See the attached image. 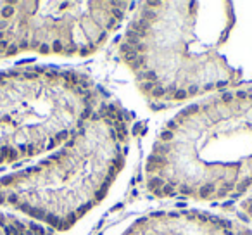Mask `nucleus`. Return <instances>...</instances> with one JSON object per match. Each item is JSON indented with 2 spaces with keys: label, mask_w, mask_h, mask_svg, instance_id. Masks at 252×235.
<instances>
[{
  "label": "nucleus",
  "mask_w": 252,
  "mask_h": 235,
  "mask_svg": "<svg viewBox=\"0 0 252 235\" xmlns=\"http://www.w3.org/2000/svg\"><path fill=\"white\" fill-rule=\"evenodd\" d=\"M240 211L245 216H249L252 220V194H250V197H247L244 202H240Z\"/></svg>",
  "instance_id": "6e6552de"
},
{
  "label": "nucleus",
  "mask_w": 252,
  "mask_h": 235,
  "mask_svg": "<svg viewBox=\"0 0 252 235\" xmlns=\"http://www.w3.org/2000/svg\"><path fill=\"white\" fill-rule=\"evenodd\" d=\"M159 199L230 202L252 190V85L187 105L159 130L145 161Z\"/></svg>",
  "instance_id": "f03ea898"
},
{
  "label": "nucleus",
  "mask_w": 252,
  "mask_h": 235,
  "mask_svg": "<svg viewBox=\"0 0 252 235\" xmlns=\"http://www.w3.org/2000/svg\"><path fill=\"white\" fill-rule=\"evenodd\" d=\"M237 24L231 2H142L118 52L154 111L235 88L242 71L221 54Z\"/></svg>",
  "instance_id": "f257e3e1"
},
{
  "label": "nucleus",
  "mask_w": 252,
  "mask_h": 235,
  "mask_svg": "<svg viewBox=\"0 0 252 235\" xmlns=\"http://www.w3.org/2000/svg\"><path fill=\"white\" fill-rule=\"evenodd\" d=\"M109 99L78 69L17 66L0 71V168L66 144Z\"/></svg>",
  "instance_id": "20e7f679"
},
{
  "label": "nucleus",
  "mask_w": 252,
  "mask_h": 235,
  "mask_svg": "<svg viewBox=\"0 0 252 235\" xmlns=\"http://www.w3.org/2000/svg\"><path fill=\"white\" fill-rule=\"evenodd\" d=\"M131 114L109 99L57 152L0 178V206L67 232L104 201L126 164Z\"/></svg>",
  "instance_id": "7ed1b4c3"
},
{
  "label": "nucleus",
  "mask_w": 252,
  "mask_h": 235,
  "mask_svg": "<svg viewBox=\"0 0 252 235\" xmlns=\"http://www.w3.org/2000/svg\"><path fill=\"white\" fill-rule=\"evenodd\" d=\"M0 235H56V232L33 220L0 211Z\"/></svg>",
  "instance_id": "0eeeda50"
},
{
  "label": "nucleus",
  "mask_w": 252,
  "mask_h": 235,
  "mask_svg": "<svg viewBox=\"0 0 252 235\" xmlns=\"http://www.w3.org/2000/svg\"><path fill=\"white\" fill-rule=\"evenodd\" d=\"M121 235H237V225L207 211H157L138 218Z\"/></svg>",
  "instance_id": "423d86ee"
},
{
  "label": "nucleus",
  "mask_w": 252,
  "mask_h": 235,
  "mask_svg": "<svg viewBox=\"0 0 252 235\" xmlns=\"http://www.w3.org/2000/svg\"><path fill=\"white\" fill-rule=\"evenodd\" d=\"M237 235H252V230L245 227H237Z\"/></svg>",
  "instance_id": "1a4fd4ad"
},
{
  "label": "nucleus",
  "mask_w": 252,
  "mask_h": 235,
  "mask_svg": "<svg viewBox=\"0 0 252 235\" xmlns=\"http://www.w3.org/2000/svg\"><path fill=\"white\" fill-rule=\"evenodd\" d=\"M131 2H2L0 59L22 52L85 57L104 47Z\"/></svg>",
  "instance_id": "39448f33"
}]
</instances>
